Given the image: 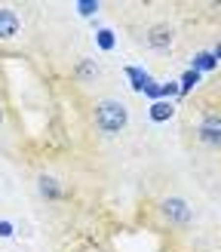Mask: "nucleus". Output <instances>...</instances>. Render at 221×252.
Returning a JSON list of instances; mask_svg holds the SVG:
<instances>
[{
    "label": "nucleus",
    "instance_id": "f3484780",
    "mask_svg": "<svg viewBox=\"0 0 221 252\" xmlns=\"http://www.w3.org/2000/svg\"><path fill=\"white\" fill-rule=\"evenodd\" d=\"M0 120H3V111H0Z\"/></svg>",
    "mask_w": 221,
    "mask_h": 252
},
{
    "label": "nucleus",
    "instance_id": "20e7f679",
    "mask_svg": "<svg viewBox=\"0 0 221 252\" xmlns=\"http://www.w3.org/2000/svg\"><path fill=\"white\" fill-rule=\"evenodd\" d=\"M19 34V16L6 6H0V40H12Z\"/></svg>",
    "mask_w": 221,
    "mask_h": 252
},
{
    "label": "nucleus",
    "instance_id": "9d476101",
    "mask_svg": "<svg viewBox=\"0 0 221 252\" xmlns=\"http://www.w3.org/2000/svg\"><path fill=\"white\" fill-rule=\"evenodd\" d=\"M215 65H218L215 53H196V56H193V71H196V74H203V71H212Z\"/></svg>",
    "mask_w": 221,
    "mask_h": 252
},
{
    "label": "nucleus",
    "instance_id": "0eeeda50",
    "mask_svg": "<svg viewBox=\"0 0 221 252\" xmlns=\"http://www.w3.org/2000/svg\"><path fill=\"white\" fill-rule=\"evenodd\" d=\"M74 74H77V80H95L98 77V62L95 59H80Z\"/></svg>",
    "mask_w": 221,
    "mask_h": 252
},
{
    "label": "nucleus",
    "instance_id": "7ed1b4c3",
    "mask_svg": "<svg viewBox=\"0 0 221 252\" xmlns=\"http://www.w3.org/2000/svg\"><path fill=\"white\" fill-rule=\"evenodd\" d=\"M200 138L206 145L221 148V114H206L200 120Z\"/></svg>",
    "mask_w": 221,
    "mask_h": 252
},
{
    "label": "nucleus",
    "instance_id": "2eb2a0df",
    "mask_svg": "<svg viewBox=\"0 0 221 252\" xmlns=\"http://www.w3.org/2000/svg\"><path fill=\"white\" fill-rule=\"evenodd\" d=\"M0 237H12V221H0Z\"/></svg>",
    "mask_w": 221,
    "mask_h": 252
},
{
    "label": "nucleus",
    "instance_id": "f8f14e48",
    "mask_svg": "<svg viewBox=\"0 0 221 252\" xmlns=\"http://www.w3.org/2000/svg\"><path fill=\"white\" fill-rule=\"evenodd\" d=\"M98 9H102V3H98V0H77V12H80V16H86V19L95 16Z\"/></svg>",
    "mask_w": 221,
    "mask_h": 252
},
{
    "label": "nucleus",
    "instance_id": "39448f33",
    "mask_svg": "<svg viewBox=\"0 0 221 252\" xmlns=\"http://www.w3.org/2000/svg\"><path fill=\"white\" fill-rule=\"evenodd\" d=\"M147 46L169 49L172 46V28H169V25H154V28L147 31Z\"/></svg>",
    "mask_w": 221,
    "mask_h": 252
},
{
    "label": "nucleus",
    "instance_id": "6e6552de",
    "mask_svg": "<svg viewBox=\"0 0 221 252\" xmlns=\"http://www.w3.org/2000/svg\"><path fill=\"white\" fill-rule=\"evenodd\" d=\"M40 194L46 197V200H58L61 197V185H58V179H53V175H40Z\"/></svg>",
    "mask_w": 221,
    "mask_h": 252
},
{
    "label": "nucleus",
    "instance_id": "ddd939ff",
    "mask_svg": "<svg viewBox=\"0 0 221 252\" xmlns=\"http://www.w3.org/2000/svg\"><path fill=\"white\" fill-rule=\"evenodd\" d=\"M196 83H200V74H196L193 68H191V71H184V77H181V93H188V90H193Z\"/></svg>",
    "mask_w": 221,
    "mask_h": 252
},
{
    "label": "nucleus",
    "instance_id": "f03ea898",
    "mask_svg": "<svg viewBox=\"0 0 221 252\" xmlns=\"http://www.w3.org/2000/svg\"><path fill=\"white\" fill-rule=\"evenodd\" d=\"M160 209H163V216L169 221H175V224H184V221H191V206H188V200H181V197H166L163 203H160Z\"/></svg>",
    "mask_w": 221,
    "mask_h": 252
},
{
    "label": "nucleus",
    "instance_id": "f257e3e1",
    "mask_svg": "<svg viewBox=\"0 0 221 252\" xmlns=\"http://www.w3.org/2000/svg\"><path fill=\"white\" fill-rule=\"evenodd\" d=\"M129 123V111L123 102H117V98H102V102L95 105V126L108 135H117L120 129H126Z\"/></svg>",
    "mask_w": 221,
    "mask_h": 252
},
{
    "label": "nucleus",
    "instance_id": "dca6fc26",
    "mask_svg": "<svg viewBox=\"0 0 221 252\" xmlns=\"http://www.w3.org/2000/svg\"><path fill=\"white\" fill-rule=\"evenodd\" d=\"M215 59H221V43H218V46H215Z\"/></svg>",
    "mask_w": 221,
    "mask_h": 252
},
{
    "label": "nucleus",
    "instance_id": "1a4fd4ad",
    "mask_svg": "<svg viewBox=\"0 0 221 252\" xmlns=\"http://www.w3.org/2000/svg\"><path fill=\"white\" fill-rule=\"evenodd\" d=\"M126 77L132 80V90H138V93H144V86L147 83H151V74H147V71H141V68H126Z\"/></svg>",
    "mask_w": 221,
    "mask_h": 252
},
{
    "label": "nucleus",
    "instance_id": "9b49d317",
    "mask_svg": "<svg viewBox=\"0 0 221 252\" xmlns=\"http://www.w3.org/2000/svg\"><path fill=\"white\" fill-rule=\"evenodd\" d=\"M95 43H98V49H105V53H108V49H114V31H110V28H102V31H98L95 34Z\"/></svg>",
    "mask_w": 221,
    "mask_h": 252
},
{
    "label": "nucleus",
    "instance_id": "423d86ee",
    "mask_svg": "<svg viewBox=\"0 0 221 252\" xmlns=\"http://www.w3.org/2000/svg\"><path fill=\"white\" fill-rule=\"evenodd\" d=\"M172 102H166V98H160V102H151V111H147V117L151 120H157V123H166L169 117H172Z\"/></svg>",
    "mask_w": 221,
    "mask_h": 252
},
{
    "label": "nucleus",
    "instance_id": "4468645a",
    "mask_svg": "<svg viewBox=\"0 0 221 252\" xmlns=\"http://www.w3.org/2000/svg\"><path fill=\"white\" fill-rule=\"evenodd\" d=\"M178 93H181V83H175V80L160 83V98H172V95H178Z\"/></svg>",
    "mask_w": 221,
    "mask_h": 252
}]
</instances>
